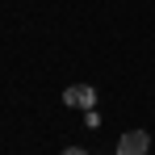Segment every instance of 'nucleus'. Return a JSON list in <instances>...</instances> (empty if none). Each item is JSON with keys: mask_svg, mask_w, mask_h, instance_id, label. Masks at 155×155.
Wrapping results in <instances>:
<instances>
[{"mask_svg": "<svg viewBox=\"0 0 155 155\" xmlns=\"http://www.w3.org/2000/svg\"><path fill=\"white\" fill-rule=\"evenodd\" d=\"M63 105H80V109H92V105H97V92H92L88 84H71V88L63 92Z\"/></svg>", "mask_w": 155, "mask_h": 155, "instance_id": "nucleus-2", "label": "nucleus"}, {"mask_svg": "<svg viewBox=\"0 0 155 155\" xmlns=\"http://www.w3.org/2000/svg\"><path fill=\"white\" fill-rule=\"evenodd\" d=\"M147 147H151V134L147 130H126L117 138V155H147Z\"/></svg>", "mask_w": 155, "mask_h": 155, "instance_id": "nucleus-1", "label": "nucleus"}, {"mask_svg": "<svg viewBox=\"0 0 155 155\" xmlns=\"http://www.w3.org/2000/svg\"><path fill=\"white\" fill-rule=\"evenodd\" d=\"M63 155H88V151H84V147H67Z\"/></svg>", "mask_w": 155, "mask_h": 155, "instance_id": "nucleus-3", "label": "nucleus"}]
</instances>
